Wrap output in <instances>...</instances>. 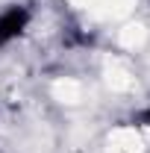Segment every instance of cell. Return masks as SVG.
I'll return each instance as SVG.
<instances>
[{
	"mask_svg": "<svg viewBox=\"0 0 150 153\" xmlns=\"http://www.w3.org/2000/svg\"><path fill=\"white\" fill-rule=\"evenodd\" d=\"M30 24V9L27 6H9L0 15V44H9L12 38H18Z\"/></svg>",
	"mask_w": 150,
	"mask_h": 153,
	"instance_id": "cell-1",
	"label": "cell"
},
{
	"mask_svg": "<svg viewBox=\"0 0 150 153\" xmlns=\"http://www.w3.org/2000/svg\"><path fill=\"white\" fill-rule=\"evenodd\" d=\"M138 124H144V127H150V106L144 109V112L138 115Z\"/></svg>",
	"mask_w": 150,
	"mask_h": 153,
	"instance_id": "cell-2",
	"label": "cell"
}]
</instances>
